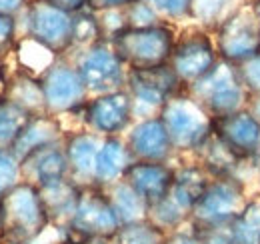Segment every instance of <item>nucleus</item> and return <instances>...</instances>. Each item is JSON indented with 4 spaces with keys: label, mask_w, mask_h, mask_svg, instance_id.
<instances>
[{
    "label": "nucleus",
    "mask_w": 260,
    "mask_h": 244,
    "mask_svg": "<svg viewBox=\"0 0 260 244\" xmlns=\"http://www.w3.org/2000/svg\"><path fill=\"white\" fill-rule=\"evenodd\" d=\"M48 224L50 218L34 184L22 180L0 198V236L6 244L34 242Z\"/></svg>",
    "instance_id": "1"
},
{
    "label": "nucleus",
    "mask_w": 260,
    "mask_h": 244,
    "mask_svg": "<svg viewBox=\"0 0 260 244\" xmlns=\"http://www.w3.org/2000/svg\"><path fill=\"white\" fill-rule=\"evenodd\" d=\"M174 150L194 152L214 132V118L188 92H178L160 110Z\"/></svg>",
    "instance_id": "2"
},
{
    "label": "nucleus",
    "mask_w": 260,
    "mask_h": 244,
    "mask_svg": "<svg viewBox=\"0 0 260 244\" xmlns=\"http://www.w3.org/2000/svg\"><path fill=\"white\" fill-rule=\"evenodd\" d=\"M186 92L210 112L212 118L244 110L252 98L240 82L236 66L224 60L216 62V66L198 82L188 86Z\"/></svg>",
    "instance_id": "3"
},
{
    "label": "nucleus",
    "mask_w": 260,
    "mask_h": 244,
    "mask_svg": "<svg viewBox=\"0 0 260 244\" xmlns=\"http://www.w3.org/2000/svg\"><path fill=\"white\" fill-rule=\"evenodd\" d=\"M128 70H144L168 64L176 38L172 28L156 24L148 28H126L110 40Z\"/></svg>",
    "instance_id": "4"
},
{
    "label": "nucleus",
    "mask_w": 260,
    "mask_h": 244,
    "mask_svg": "<svg viewBox=\"0 0 260 244\" xmlns=\"http://www.w3.org/2000/svg\"><path fill=\"white\" fill-rule=\"evenodd\" d=\"M248 204L244 182L236 176L212 178L204 194L196 200L190 212V224L194 230H208L232 222Z\"/></svg>",
    "instance_id": "5"
},
{
    "label": "nucleus",
    "mask_w": 260,
    "mask_h": 244,
    "mask_svg": "<svg viewBox=\"0 0 260 244\" xmlns=\"http://www.w3.org/2000/svg\"><path fill=\"white\" fill-rule=\"evenodd\" d=\"M126 84L132 96L134 116H140L142 120L158 116L164 104L182 88L170 64L144 70H128Z\"/></svg>",
    "instance_id": "6"
},
{
    "label": "nucleus",
    "mask_w": 260,
    "mask_h": 244,
    "mask_svg": "<svg viewBox=\"0 0 260 244\" xmlns=\"http://www.w3.org/2000/svg\"><path fill=\"white\" fill-rule=\"evenodd\" d=\"M218 58L230 64H240L260 54V20L252 6L236 8L216 28Z\"/></svg>",
    "instance_id": "7"
},
{
    "label": "nucleus",
    "mask_w": 260,
    "mask_h": 244,
    "mask_svg": "<svg viewBox=\"0 0 260 244\" xmlns=\"http://www.w3.org/2000/svg\"><path fill=\"white\" fill-rule=\"evenodd\" d=\"M76 70L86 84V90L96 96L124 90L122 86L128 80L126 64L106 40L86 48L78 58Z\"/></svg>",
    "instance_id": "8"
},
{
    "label": "nucleus",
    "mask_w": 260,
    "mask_h": 244,
    "mask_svg": "<svg viewBox=\"0 0 260 244\" xmlns=\"http://www.w3.org/2000/svg\"><path fill=\"white\" fill-rule=\"evenodd\" d=\"M68 228L84 238H112L120 228V220L106 192L100 186L88 184L80 188V198Z\"/></svg>",
    "instance_id": "9"
},
{
    "label": "nucleus",
    "mask_w": 260,
    "mask_h": 244,
    "mask_svg": "<svg viewBox=\"0 0 260 244\" xmlns=\"http://www.w3.org/2000/svg\"><path fill=\"white\" fill-rule=\"evenodd\" d=\"M218 60L220 58L210 36L202 30H190L176 40L168 64L178 76L180 84L188 88L206 76Z\"/></svg>",
    "instance_id": "10"
},
{
    "label": "nucleus",
    "mask_w": 260,
    "mask_h": 244,
    "mask_svg": "<svg viewBox=\"0 0 260 244\" xmlns=\"http://www.w3.org/2000/svg\"><path fill=\"white\" fill-rule=\"evenodd\" d=\"M46 112L48 114H66L86 106V84L82 82L76 66L64 62H54L40 78Z\"/></svg>",
    "instance_id": "11"
},
{
    "label": "nucleus",
    "mask_w": 260,
    "mask_h": 244,
    "mask_svg": "<svg viewBox=\"0 0 260 244\" xmlns=\"http://www.w3.org/2000/svg\"><path fill=\"white\" fill-rule=\"evenodd\" d=\"M26 16L30 38L48 48L54 56L72 48V14L50 6L44 0H34L28 4Z\"/></svg>",
    "instance_id": "12"
},
{
    "label": "nucleus",
    "mask_w": 260,
    "mask_h": 244,
    "mask_svg": "<svg viewBox=\"0 0 260 244\" xmlns=\"http://www.w3.org/2000/svg\"><path fill=\"white\" fill-rule=\"evenodd\" d=\"M134 116L132 96L128 90L108 92L94 96L84 106V120L94 134L116 136L130 124Z\"/></svg>",
    "instance_id": "13"
},
{
    "label": "nucleus",
    "mask_w": 260,
    "mask_h": 244,
    "mask_svg": "<svg viewBox=\"0 0 260 244\" xmlns=\"http://www.w3.org/2000/svg\"><path fill=\"white\" fill-rule=\"evenodd\" d=\"M214 134L240 158H250L258 152L260 122L248 108L214 118Z\"/></svg>",
    "instance_id": "14"
},
{
    "label": "nucleus",
    "mask_w": 260,
    "mask_h": 244,
    "mask_svg": "<svg viewBox=\"0 0 260 244\" xmlns=\"http://www.w3.org/2000/svg\"><path fill=\"white\" fill-rule=\"evenodd\" d=\"M122 180H126L136 194L142 196L148 206H152L168 196L174 182V168H170L166 162L134 160Z\"/></svg>",
    "instance_id": "15"
},
{
    "label": "nucleus",
    "mask_w": 260,
    "mask_h": 244,
    "mask_svg": "<svg viewBox=\"0 0 260 244\" xmlns=\"http://www.w3.org/2000/svg\"><path fill=\"white\" fill-rule=\"evenodd\" d=\"M126 144L134 160H144V162H166L174 150L160 116H152L138 122L128 134Z\"/></svg>",
    "instance_id": "16"
},
{
    "label": "nucleus",
    "mask_w": 260,
    "mask_h": 244,
    "mask_svg": "<svg viewBox=\"0 0 260 244\" xmlns=\"http://www.w3.org/2000/svg\"><path fill=\"white\" fill-rule=\"evenodd\" d=\"M20 174L24 176V182L34 184L36 188L54 180L68 178L70 166H68L64 146L50 144L34 150L20 162Z\"/></svg>",
    "instance_id": "17"
},
{
    "label": "nucleus",
    "mask_w": 260,
    "mask_h": 244,
    "mask_svg": "<svg viewBox=\"0 0 260 244\" xmlns=\"http://www.w3.org/2000/svg\"><path fill=\"white\" fill-rule=\"evenodd\" d=\"M100 146L102 138L94 132H74L66 138L64 152L72 178L94 184V168Z\"/></svg>",
    "instance_id": "18"
},
{
    "label": "nucleus",
    "mask_w": 260,
    "mask_h": 244,
    "mask_svg": "<svg viewBox=\"0 0 260 244\" xmlns=\"http://www.w3.org/2000/svg\"><path fill=\"white\" fill-rule=\"evenodd\" d=\"M134 162L128 144L118 136H106L102 140L94 168V186H110L124 178L128 166Z\"/></svg>",
    "instance_id": "19"
},
{
    "label": "nucleus",
    "mask_w": 260,
    "mask_h": 244,
    "mask_svg": "<svg viewBox=\"0 0 260 244\" xmlns=\"http://www.w3.org/2000/svg\"><path fill=\"white\" fill-rule=\"evenodd\" d=\"M60 136H62V130L58 120L52 114H40L26 124V128L20 132V136L14 140V144L8 150L16 156L18 162H22L28 154H32L38 148L58 144Z\"/></svg>",
    "instance_id": "20"
},
{
    "label": "nucleus",
    "mask_w": 260,
    "mask_h": 244,
    "mask_svg": "<svg viewBox=\"0 0 260 244\" xmlns=\"http://www.w3.org/2000/svg\"><path fill=\"white\" fill-rule=\"evenodd\" d=\"M80 188L78 184L70 178L62 180H54L50 184L38 186L42 204L46 208V214L50 218V222H58V224H70L78 198H80Z\"/></svg>",
    "instance_id": "21"
},
{
    "label": "nucleus",
    "mask_w": 260,
    "mask_h": 244,
    "mask_svg": "<svg viewBox=\"0 0 260 244\" xmlns=\"http://www.w3.org/2000/svg\"><path fill=\"white\" fill-rule=\"evenodd\" d=\"M212 176L200 166V164H188L174 170V182L168 192V196L180 204L186 212H192L196 200L204 194Z\"/></svg>",
    "instance_id": "22"
},
{
    "label": "nucleus",
    "mask_w": 260,
    "mask_h": 244,
    "mask_svg": "<svg viewBox=\"0 0 260 244\" xmlns=\"http://www.w3.org/2000/svg\"><path fill=\"white\" fill-rule=\"evenodd\" d=\"M104 192L110 200L114 214L120 220V226L148 218V204L142 200V196L136 194V190L126 180H118V182L106 186Z\"/></svg>",
    "instance_id": "23"
},
{
    "label": "nucleus",
    "mask_w": 260,
    "mask_h": 244,
    "mask_svg": "<svg viewBox=\"0 0 260 244\" xmlns=\"http://www.w3.org/2000/svg\"><path fill=\"white\" fill-rule=\"evenodd\" d=\"M200 154V166L212 176V178H222V176H234V170L238 162L242 160L236 152H232L226 144L212 132V136L196 150Z\"/></svg>",
    "instance_id": "24"
},
{
    "label": "nucleus",
    "mask_w": 260,
    "mask_h": 244,
    "mask_svg": "<svg viewBox=\"0 0 260 244\" xmlns=\"http://www.w3.org/2000/svg\"><path fill=\"white\" fill-rule=\"evenodd\" d=\"M6 98L16 102L18 106L26 108L32 116L48 114L46 112V102H44V92H42V82L36 80L30 74H18L14 80L8 82L6 88Z\"/></svg>",
    "instance_id": "25"
},
{
    "label": "nucleus",
    "mask_w": 260,
    "mask_h": 244,
    "mask_svg": "<svg viewBox=\"0 0 260 244\" xmlns=\"http://www.w3.org/2000/svg\"><path fill=\"white\" fill-rule=\"evenodd\" d=\"M34 116L16 102L0 100V148H10Z\"/></svg>",
    "instance_id": "26"
},
{
    "label": "nucleus",
    "mask_w": 260,
    "mask_h": 244,
    "mask_svg": "<svg viewBox=\"0 0 260 244\" xmlns=\"http://www.w3.org/2000/svg\"><path fill=\"white\" fill-rule=\"evenodd\" d=\"M230 228L234 244H260V198L248 200L244 210L230 222Z\"/></svg>",
    "instance_id": "27"
},
{
    "label": "nucleus",
    "mask_w": 260,
    "mask_h": 244,
    "mask_svg": "<svg viewBox=\"0 0 260 244\" xmlns=\"http://www.w3.org/2000/svg\"><path fill=\"white\" fill-rule=\"evenodd\" d=\"M164 238H166V232L146 218V220L122 224L110 240L112 244H162Z\"/></svg>",
    "instance_id": "28"
},
{
    "label": "nucleus",
    "mask_w": 260,
    "mask_h": 244,
    "mask_svg": "<svg viewBox=\"0 0 260 244\" xmlns=\"http://www.w3.org/2000/svg\"><path fill=\"white\" fill-rule=\"evenodd\" d=\"M102 28L98 16L92 10H80L72 14V46H82L84 50L102 42Z\"/></svg>",
    "instance_id": "29"
},
{
    "label": "nucleus",
    "mask_w": 260,
    "mask_h": 244,
    "mask_svg": "<svg viewBox=\"0 0 260 244\" xmlns=\"http://www.w3.org/2000/svg\"><path fill=\"white\" fill-rule=\"evenodd\" d=\"M148 220L168 234V230L178 228L182 222L190 220V212H186L180 204H176L170 196H166L160 202L148 206Z\"/></svg>",
    "instance_id": "30"
},
{
    "label": "nucleus",
    "mask_w": 260,
    "mask_h": 244,
    "mask_svg": "<svg viewBox=\"0 0 260 244\" xmlns=\"http://www.w3.org/2000/svg\"><path fill=\"white\" fill-rule=\"evenodd\" d=\"M230 2L232 0H192L190 18H196L206 26L218 28L234 12V8H230Z\"/></svg>",
    "instance_id": "31"
},
{
    "label": "nucleus",
    "mask_w": 260,
    "mask_h": 244,
    "mask_svg": "<svg viewBox=\"0 0 260 244\" xmlns=\"http://www.w3.org/2000/svg\"><path fill=\"white\" fill-rule=\"evenodd\" d=\"M124 16L128 28H148L158 24V14L146 0H134L128 4L124 8Z\"/></svg>",
    "instance_id": "32"
},
{
    "label": "nucleus",
    "mask_w": 260,
    "mask_h": 244,
    "mask_svg": "<svg viewBox=\"0 0 260 244\" xmlns=\"http://www.w3.org/2000/svg\"><path fill=\"white\" fill-rule=\"evenodd\" d=\"M20 176V162L8 148H0V198L18 184Z\"/></svg>",
    "instance_id": "33"
},
{
    "label": "nucleus",
    "mask_w": 260,
    "mask_h": 244,
    "mask_svg": "<svg viewBox=\"0 0 260 244\" xmlns=\"http://www.w3.org/2000/svg\"><path fill=\"white\" fill-rule=\"evenodd\" d=\"M240 82L244 84V88L248 90L250 96H258L260 94V54L248 58V60L236 64Z\"/></svg>",
    "instance_id": "34"
},
{
    "label": "nucleus",
    "mask_w": 260,
    "mask_h": 244,
    "mask_svg": "<svg viewBox=\"0 0 260 244\" xmlns=\"http://www.w3.org/2000/svg\"><path fill=\"white\" fill-rule=\"evenodd\" d=\"M154 10L164 12L170 18H184L192 12V0H146Z\"/></svg>",
    "instance_id": "35"
},
{
    "label": "nucleus",
    "mask_w": 260,
    "mask_h": 244,
    "mask_svg": "<svg viewBox=\"0 0 260 244\" xmlns=\"http://www.w3.org/2000/svg\"><path fill=\"white\" fill-rule=\"evenodd\" d=\"M14 34H16L14 16L0 14V54H4V52L10 50V46L14 42Z\"/></svg>",
    "instance_id": "36"
},
{
    "label": "nucleus",
    "mask_w": 260,
    "mask_h": 244,
    "mask_svg": "<svg viewBox=\"0 0 260 244\" xmlns=\"http://www.w3.org/2000/svg\"><path fill=\"white\" fill-rule=\"evenodd\" d=\"M134 0H88V10L92 12H104V10H118L126 8Z\"/></svg>",
    "instance_id": "37"
},
{
    "label": "nucleus",
    "mask_w": 260,
    "mask_h": 244,
    "mask_svg": "<svg viewBox=\"0 0 260 244\" xmlns=\"http://www.w3.org/2000/svg\"><path fill=\"white\" fill-rule=\"evenodd\" d=\"M162 244H204L202 238L198 236V232H168Z\"/></svg>",
    "instance_id": "38"
},
{
    "label": "nucleus",
    "mask_w": 260,
    "mask_h": 244,
    "mask_svg": "<svg viewBox=\"0 0 260 244\" xmlns=\"http://www.w3.org/2000/svg\"><path fill=\"white\" fill-rule=\"evenodd\" d=\"M54 8H60L68 14H76L84 8H88V0H44Z\"/></svg>",
    "instance_id": "39"
},
{
    "label": "nucleus",
    "mask_w": 260,
    "mask_h": 244,
    "mask_svg": "<svg viewBox=\"0 0 260 244\" xmlns=\"http://www.w3.org/2000/svg\"><path fill=\"white\" fill-rule=\"evenodd\" d=\"M26 6V0H0V14L12 16L14 12L22 10Z\"/></svg>",
    "instance_id": "40"
},
{
    "label": "nucleus",
    "mask_w": 260,
    "mask_h": 244,
    "mask_svg": "<svg viewBox=\"0 0 260 244\" xmlns=\"http://www.w3.org/2000/svg\"><path fill=\"white\" fill-rule=\"evenodd\" d=\"M248 110H250V112L256 116V120L260 122V94L250 98V102H248Z\"/></svg>",
    "instance_id": "41"
},
{
    "label": "nucleus",
    "mask_w": 260,
    "mask_h": 244,
    "mask_svg": "<svg viewBox=\"0 0 260 244\" xmlns=\"http://www.w3.org/2000/svg\"><path fill=\"white\" fill-rule=\"evenodd\" d=\"M76 244H112V240L110 238H84Z\"/></svg>",
    "instance_id": "42"
},
{
    "label": "nucleus",
    "mask_w": 260,
    "mask_h": 244,
    "mask_svg": "<svg viewBox=\"0 0 260 244\" xmlns=\"http://www.w3.org/2000/svg\"><path fill=\"white\" fill-rule=\"evenodd\" d=\"M252 10H254V14H256V18L260 20V0H256L254 4H252Z\"/></svg>",
    "instance_id": "43"
},
{
    "label": "nucleus",
    "mask_w": 260,
    "mask_h": 244,
    "mask_svg": "<svg viewBox=\"0 0 260 244\" xmlns=\"http://www.w3.org/2000/svg\"><path fill=\"white\" fill-rule=\"evenodd\" d=\"M256 156H258V158H260V146H258V152H256Z\"/></svg>",
    "instance_id": "44"
},
{
    "label": "nucleus",
    "mask_w": 260,
    "mask_h": 244,
    "mask_svg": "<svg viewBox=\"0 0 260 244\" xmlns=\"http://www.w3.org/2000/svg\"><path fill=\"white\" fill-rule=\"evenodd\" d=\"M0 244H2V242H0Z\"/></svg>",
    "instance_id": "45"
}]
</instances>
